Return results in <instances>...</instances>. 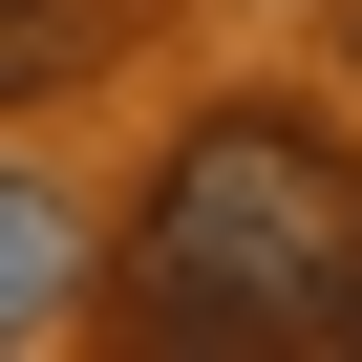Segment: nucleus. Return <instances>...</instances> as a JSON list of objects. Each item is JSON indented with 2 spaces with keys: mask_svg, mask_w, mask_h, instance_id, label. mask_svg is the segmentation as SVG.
<instances>
[{
  "mask_svg": "<svg viewBox=\"0 0 362 362\" xmlns=\"http://www.w3.org/2000/svg\"><path fill=\"white\" fill-rule=\"evenodd\" d=\"M341 256H362V149H341L320 107H214V128L128 192V235H107L86 277H107V320L170 341V362H298V320H320Z\"/></svg>",
  "mask_w": 362,
  "mask_h": 362,
  "instance_id": "1",
  "label": "nucleus"
},
{
  "mask_svg": "<svg viewBox=\"0 0 362 362\" xmlns=\"http://www.w3.org/2000/svg\"><path fill=\"white\" fill-rule=\"evenodd\" d=\"M86 256H107V235L43 192V170H0V341H43V320L86 298Z\"/></svg>",
  "mask_w": 362,
  "mask_h": 362,
  "instance_id": "2",
  "label": "nucleus"
},
{
  "mask_svg": "<svg viewBox=\"0 0 362 362\" xmlns=\"http://www.w3.org/2000/svg\"><path fill=\"white\" fill-rule=\"evenodd\" d=\"M64 43H86V0H0V107H22V86H64Z\"/></svg>",
  "mask_w": 362,
  "mask_h": 362,
  "instance_id": "3",
  "label": "nucleus"
},
{
  "mask_svg": "<svg viewBox=\"0 0 362 362\" xmlns=\"http://www.w3.org/2000/svg\"><path fill=\"white\" fill-rule=\"evenodd\" d=\"M298 362H362V256L320 277V320H298Z\"/></svg>",
  "mask_w": 362,
  "mask_h": 362,
  "instance_id": "4",
  "label": "nucleus"
},
{
  "mask_svg": "<svg viewBox=\"0 0 362 362\" xmlns=\"http://www.w3.org/2000/svg\"><path fill=\"white\" fill-rule=\"evenodd\" d=\"M341 64H362V22H341Z\"/></svg>",
  "mask_w": 362,
  "mask_h": 362,
  "instance_id": "5",
  "label": "nucleus"
}]
</instances>
